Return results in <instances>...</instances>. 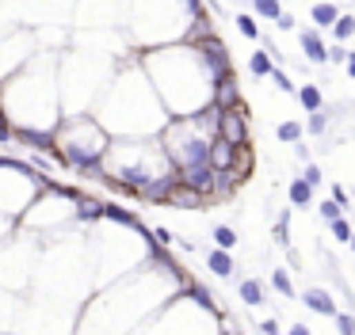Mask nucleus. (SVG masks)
<instances>
[{
    "mask_svg": "<svg viewBox=\"0 0 355 335\" xmlns=\"http://www.w3.org/2000/svg\"><path fill=\"white\" fill-rule=\"evenodd\" d=\"M302 122H279V130H275V138L279 141H287V145H298V141H302Z\"/></svg>",
    "mask_w": 355,
    "mask_h": 335,
    "instance_id": "25",
    "label": "nucleus"
},
{
    "mask_svg": "<svg viewBox=\"0 0 355 335\" xmlns=\"http://www.w3.org/2000/svg\"><path fill=\"white\" fill-rule=\"evenodd\" d=\"M302 130H306L310 138H325V133H329V118H325V111H317V115H310Z\"/></svg>",
    "mask_w": 355,
    "mask_h": 335,
    "instance_id": "26",
    "label": "nucleus"
},
{
    "mask_svg": "<svg viewBox=\"0 0 355 335\" xmlns=\"http://www.w3.org/2000/svg\"><path fill=\"white\" fill-rule=\"evenodd\" d=\"M321 180H325V172L317 168L314 160H310L306 168H302V183H310V187H321Z\"/></svg>",
    "mask_w": 355,
    "mask_h": 335,
    "instance_id": "28",
    "label": "nucleus"
},
{
    "mask_svg": "<svg viewBox=\"0 0 355 335\" xmlns=\"http://www.w3.org/2000/svg\"><path fill=\"white\" fill-rule=\"evenodd\" d=\"M347 39H355V16H352V12H340V19L332 23V42L344 46Z\"/></svg>",
    "mask_w": 355,
    "mask_h": 335,
    "instance_id": "19",
    "label": "nucleus"
},
{
    "mask_svg": "<svg viewBox=\"0 0 355 335\" xmlns=\"http://www.w3.org/2000/svg\"><path fill=\"white\" fill-rule=\"evenodd\" d=\"M92 111H96V122L111 138H157L168 122V111L161 107L157 91L149 88L134 50L126 61H119L115 76L99 91Z\"/></svg>",
    "mask_w": 355,
    "mask_h": 335,
    "instance_id": "3",
    "label": "nucleus"
},
{
    "mask_svg": "<svg viewBox=\"0 0 355 335\" xmlns=\"http://www.w3.org/2000/svg\"><path fill=\"white\" fill-rule=\"evenodd\" d=\"M210 107H218V111H230V107H241V88H237V76H222V80L214 84V96H210Z\"/></svg>",
    "mask_w": 355,
    "mask_h": 335,
    "instance_id": "11",
    "label": "nucleus"
},
{
    "mask_svg": "<svg viewBox=\"0 0 355 335\" xmlns=\"http://www.w3.org/2000/svg\"><path fill=\"white\" fill-rule=\"evenodd\" d=\"M294 156H298V164H310V149L302 145V141H298V145H294Z\"/></svg>",
    "mask_w": 355,
    "mask_h": 335,
    "instance_id": "38",
    "label": "nucleus"
},
{
    "mask_svg": "<svg viewBox=\"0 0 355 335\" xmlns=\"http://www.w3.org/2000/svg\"><path fill=\"white\" fill-rule=\"evenodd\" d=\"M310 19H314V27H317V31H332V23L340 19L336 0H317L314 8H310Z\"/></svg>",
    "mask_w": 355,
    "mask_h": 335,
    "instance_id": "13",
    "label": "nucleus"
},
{
    "mask_svg": "<svg viewBox=\"0 0 355 335\" xmlns=\"http://www.w3.org/2000/svg\"><path fill=\"white\" fill-rule=\"evenodd\" d=\"M0 118L16 130V141L46 149L50 130L61 122V96H58V58L34 54L4 88H0Z\"/></svg>",
    "mask_w": 355,
    "mask_h": 335,
    "instance_id": "1",
    "label": "nucleus"
},
{
    "mask_svg": "<svg viewBox=\"0 0 355 335\" xmlns=\"http://www.w3.org/2000/svg\"><path fill=\"white\" fill-rule=\"evenodd\" d=\"M329 229H332V237H336L340 240V244H347V240H352V225H347V221L344 217H336V221H332V225H329Z\"/></svg>",
    "mask_w": 355,
    "mask_h": 335,
    "instance_id": "29",
    "label": "nucleus"
},
{
    "mask_svg": "<svg viewBox=\"0 0 355 335\" xmlns=\"http://www.w3.org/2000/svg\"><path fill=\"white\" fill-rule=\"evenodd\" d=\"M111 145V133L96 122V115H61V122L50 130L46 153H54V160L69 164L77 172H99V160Z\"/></svg>",
    "mask_w": 355,
    "mask_h": 335,
    "instance_id": "4",
    "label": "nucleus"
},
{
    "mask_svg": "<svg viewBox=\"0 0 355 335\" xmlns=\"http://www.w3.org/2000/svg\"><path fill=\"white\" fill-rule=\"evenodd\" d=\"M12 233H16V221H8V217H0V244H4V240H8Z\"/></svg>",
    "mask_w": 355,
    "mask_h": 335,
    "instance_id": "34",
    "label": "nucleus"
},
{
    "mask_svg": "<svg viewBox=\"0 0 355 335\" xmlns=\"http://www.w3.org/2000/svg\"><path fill=\"white\" fill-rule=\"evenodd\" d=\"M287 335H314V332H310V327L306 324H294V327H290V332Z\"/></svg>",
    "mask_w": 355,
    "mask_h": 335,
    "instance_id": "41",
    "label": "nucleus"
},
{
    "mask_svg": "<svg viewBox=\"0 0 355 335\" xmlns=\"http://www.w3.org/2000/svg\"><path fill=\"white\" fill-rule=\"evenodd\" d=\"M287 198H290V206H302V210H306V206L314 202V187H310V183H302V175H298V180H290Z\"/></svg>",
    "mask_w": 355,
    "mask_h": 335,
    "instance_id": "18",
    "label": "nucleus"
},
{
    "mask_svg": "<svg viewBox=\"0 0 355 335\" xmlns=\"http://www.w3.org/2000/svg\"><path fill=\"white\" fill-rule=\"evenodd\" d=\"M287 263H290V267H302V255H298L294 248H287Z\"/></svg>",
    "mask_w": 355,
    "mask_h": 335,
    "instance_id": "40",
    "label": "nucleus"
},
{
    "mask_svg": "<svg viewBox=\"0 0 355 335\" xmlns=\"http://www.w3.org/2000/svg\"><path fill=\"white\" fill-rule=\"evenodd\" d=\"M272 84H275L279 91H290V96H294V80H290V76L283 73V69H272Z\"/></svg>",
    "mask_w": 355,
    "mask_h": 335,
    "instance_id": "31",
    "label": "nucleus"
},
{
    "mask_svg": "<svg viewBox=\"0 0 355 335\" xmlns=\"http://www.w3.org/2000/svg\"><path fill=\"white\" fill-rule=\"evenodd\" d=\"M272 286H275V294H283V297H287V301H290V297H298V290H294V282H290V274H287V270H272Z\"/></svg>",
    "mask_w": 355,
    "mask_h": 335,
    "instance_id": "22",
    "label": "nucleus"
},
{
    "mask_svg": "<svg viewBox=\"0 0 355 335\" xmlns=\"http://www.w3.org/2000/svg\"><path fill=\"white\" fill-rule=\"evenodd\" d=\"M42 187H46V180L34 175L27 164L0 156V217H8V221H16V225H19L23 210L39 198Z\"/></svg>",
    "mask_w": 355,
    "mask_h": 335,
    "instance_id": "6",
    "label": "nucleus"
},
{
    "mask_svg": "<svg viewBox=\"0 0 355 335\" xmlns=\"http://www.w3.org/2000/svg\"><path fill=\"white\" fill-rule=\"evenodd\" d=\"M275 240H279V248H290V213L287 210L275 217Z\"/></svg>",
    "mask_w": 355,
    "mask_h": 335,
    "instance_id": "27",
    "label": "nucleus"
},
{
    "mask_svg": "<svg viewBox=\"0 0 355 335\" xmlns=\"http://www.w3.org/2000/svg\"><path fill=\"white\" fill-rule=\"evenodd\" d=\"M317 213H321V221H325V225H332L336 217H344V210H340V206L332 202V198H329V202H321V210H317Z\"/></svg>",
    "mask_w": 355,
    "mask_h": 335,
    "instance_id": "30",
    "label": "nucleus"
},
{
    "mask_svg": "<svg viewBox=\"0 0 355 335\" xmlns=\"http://www.w3.org/2000/svg\"><path fill=\"white\" fill-rule=\"evenodd\" d=\"M0 141H4V145H12V141H16V130H12L4 118H0Z\"/></svg>",
    "mask_w": 355,
    "mask_h": 335,
    "instance_id": "36",
    "label": "nucleus"
},
{
    "mask_svg": "<svg viewBox=\"0 0 355 335\" xmlns=\"http://www.w3.org/2000/svg\"><path fill=\"white\" fill-rule=\"evenodd\" d=\"M207 267H210V274H218V278H233V274H237L233 255L222 252V248H210V252H207Z\"/></svg>",
    "mask_w": 355,
    "mask_h": 335,
    "instance_id": "15",
    "label": "nucleus"
},
{
    "mask_svg": "<svg viewBox=\"0 0 355 335\" xmlns=\"http://www.w3.org/2000/svg\"><path fill=\"white\" fill-rule=\"evenodd\" d=\"M210 237H214V244L222 248V252H233V248L241 244V237H237V229H233V225H214V229H210Z\"/></svg>",
    "mask_w": 355,
    "mask_h": 335,
    "instance_id": "20",
    "label": "nucleus"
},
{
    "mask_svg": "<svg viewBox=\"0 0 355 335\" xmlns=\"http://www.w3.org/2000/svg\"><path fill=\"white\" fill-rule=\"evenodd\" d=\"M237 149H241V145H230V141L214 138V145H210L207 164L214 168V172H230V168H233V160H237Z\"/></svg>",
    "mask_w": 355,
    "mask_h": 335,
    "instance_id": "12",
    "label": "nucleus"
},
{
    "mask_svg": "<svg viewBox=\"0 0 355 335\" xmlns=\"http://www.w3.org/2000/svg\"><path fill=\"white\" fill-rule=\"evenodd\" d=\"M260 332H264V335H279V324H275V320H264V324H260Z\"/></svg>",
    "mask_w": 355,
    "mask_h": 335,
    "instance_id": "39",
    "label": "nucleus"
},
{
    "mask_svg": "<svg viewBox=\"0 0 355 335\" xmlns=\"http://www.w3.org/2000/svg\"><path fill=\"white\" fill-rule=\"evenodd\" d=\"M275 23H279V27H283V31H294V16H290V12H283V16H279V19H275Z\"/></svg>",
    "mask_w": 355,
    "mask_h": 335,
    "instance_id": "37",
    "label": "nucleus"
},
{
    "mask_svg": "<svg viewBox=\"0 0 355 335\" xmlns=\"http://www.w3.org/2000/svg\"><path fill=\"white\" fill-rule=\"evenodd\" d=\"M332 320H336L340 335H355V316H352V312H336Z\"/></svg>",
    "mask_w": 355,
    "mask_h": 335,
    "instance_id": "32",
    "label": "nucleus"
},
{
    "mask_svg": "<svg viewBox=\"0 0 355 335\" xmlns=\"http://www.w3.org/2000/svg\"><path fill=\"white\" fill-rule=\"evenodd\" d=\"M218 138L230 141V145H248V111H245V103L230 107V111H218Z\"/></svg>",
    "mask_w": 355,
    "mask_h": 335,
    "instance_id": "8",
    "label": "nucleus"
},
{
    "mask_svg": "<svg viewBox=\"0 0 355 335\" xmlns=\"http://www.w3.org/2000/svg\"><path fill=\"white\" fill-rule=\"evenodd\" d=\"M302 305H306V309H314L317 316H336V297L329 294V290H321V286H310V290H302Z\"/></svg>",
    "mask_w": 355,
    "mask_h": 335,
    "instance_id": "10",
    "label": "nucleus"
},
{
    "mask_svg": "<svg viewBox=\"0 0 355 335\" xmlns=\"http://www.w3.org/2000/svg\"><path fill=\"white\" fill-rule=\"evenodd\" d=\"M138 65L145 73L149 88L157 91L168 118L199 115V111L210 107L214 76H210L199 46H191V42H168V46H157V50H141Z\"/></svg>",
    "mask_w": 355,
    "mask_h": 335,
    "instance_id": "2",
    "label": "nucleus"
},
{
    "mask_svg": "<svg viewBox=\"0 0 355 335\" xmlns=\"http://www.w3.org/2000/svg\"><path fill=\"white\" fill-rule=\"evenodd\" d=\"M298 46H302V58H306L310 65H329V46H325V39H321L317 27L298 31Z\"/></svg>",
    "mask_w": 355,
    "mask_h": 335,
    "instance_id": "9",
    "label": "nucleus"
},
{
    "mask_svg": "<svg viewBox=\"0 0 355 335\" xmlns=\"http://www.w3.org/2000/svg\"><path fill=\"white\" fill-rule=\"evenodd\" d=\"M329 61H332V65H344V61H347V50L340 46V42H332V46H329Z\"/></svg>",
    "mask_w": 355,
    "mask_h": 335,
    "instance_id": "33",
    "label": "nucleus"
},
{
    "mask_svg": "<svg viewBox=\"0 0 355 335\" xmlns=\"http://www.w3.org/2000/svg\"><path fill=\"white\" fill-rule=\"evenodd\" d=\"M168 206H183V210H199V206H207V202H203V195H195L191 187H183V183H176V187L168 191Z\"/></svg>",
    "mask_w": 355,
    "mask_h": 335,
    "instance_id": "17",
    "label": "nucleus"
},
{
    "mask_svg": "<svg viewBox=\"0 0 355 335\" xmlns=\"http://www.w3.org/2000/svg\"><path fill=\"white\" fill-rule=\"evenodd\" d=\"M294 99L302 103V111H306V115L325 111V91L317 88V84H302V88H294Z\"/></svg>",
    "mask_w": 355,
    "mask_h": 335,
    "instance_id": "14",
    "label": "nucleus"
},
{
    "mask_svg": "<svg viewBox=\"0 0 355 335\" xmlns=\"http://www.w3.org/2000/svg\"><path fill=\"white\" fill-rule=\"evenodd\" d=\"M332 202H336L340 210H344V206H347V191L340 187V183H332Z\"/></svg>",
    "mask_w": 355,
    "mask_h": 335,
    "instance_id": "35",
    "label": "nucleus"
},
{
    "mask_svg": "<svg viewBox=\"0 0 355 335\" xmlns=\"http://www.w3.org/2000/svg\"><path fill=\"white\" fill-rule=\"evenodd\" d=\"M252 12H256L260 19H279L283 4H279V0H252Z\"/></svg>",
    "mask_w": 355,
    "mask_h": 335,
    "instance_id": "24",
    "label": "nucleus"
},
{
    "mask_svg": "<svg viewBox=\"0 0 355 335\" xmlns=\"http://www.w3.org/2000/svg\"><path fill=\"white\" fill-rule=\"evenodd\" d=\"M272 58H267L264 50H256V54H252V58H248V73L252 76H272Z\"/></svg>",
    "mask_w": 355,
    "mask_h": 335,
    "instance_id": "23",
    "label": "nucleus"
},
{
    "mask_svg": "<svg viewBox=\"0 0 355 335\" xmlns=\"http://www.w3.org/2000/svg\"><path fill=\"white\" fill-rule=\"evenodd\" d=\"M233 23H237V31L245 34V39H264V31H260L256 16H248V12H237V16H233Z\"/></svg>",
    "mask_w": 355,
    "mask_h": 335,
    "instance_id": "21",
    "label": "nucleus"
},
{
    "mask_svg": "<svg viewBox=\"0 0 355 335\" xmlns=\"http://www.w3.org/2000/svg\"><path fill=\"white\" fill-rule=\"evenodd\" d=\"M214 138H218V107H207L199 115L168 118L165 130L157 133V145L168 156L172 172H187V168H203L207 164Z\"/></svg>",
    "mask_w": 355,
    "mask_h": 335,
    "instance_id": "5",
    "label": "nucleus"
},
{
    "mask_svg": "<svg viewBox=\"0 0 355 335\" xmlns=\"http://www.w3.org/2000/svg\"><path fill=\"white\" fill-rule=\"evenodd\" d=\"M347 244H352V252H355V233H352V240H347Z\"/></svg>",
    "mask_w": 355,
    "mask_h": 335,
    "instance_id": "43",
    "label": "nucleus"
},
{
    "mask_svg": "<svg viewBox=\"0 0 355 335\" xmlns=\"http://www.w3.org/2000/svg\"><path fill=\"white\" fill-rule=\"evenodd\" d=\"M237 294H241V301H245L248 309H256V305L267 301V290H264V282H260V278H241Z\"/></svg>",
    "mask_w": 355,
    "mask_h": 335,
    "instance_id": "16",
    "label": "nucleus"
},
{
    "mask_svg": "<svg viewBox=\"0 0 355 335\" xmlns=\"http://www.w3.org/2000/svg\"><path fill=\"white\" fill-rule=\"evenodd\" d=\"M344 65H347V76L355 80V54H347V61H344Z\"/></svg>",
    "mask_w": 355,
    "mask_h": 335,
    "instance_id": "42",
    "label": "nucleus"
},
{
    "mask_svg": "<svg viewBox=\"0 0 355 335\" xmlns=\"http://www.w3.org/2000/svg\"><path fill=\"white\" fill-rule=\"evenodd\" d=\"M34 54H39V34L27 31V27H12V31L0 39V88H4Z\"/></svg>",
    "mask_w": 355,
    "mask_h": 335,
    "instance_id": "7",
    "label": "nucleus"
}]
</instances>
